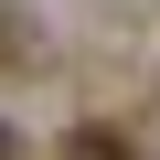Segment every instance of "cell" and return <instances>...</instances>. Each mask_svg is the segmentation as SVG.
Segmentation results:
<instances>
[{
  "mask_svg": "<svg viewBox=\"0 0 160 160\" xmlns=\"http://www.w3.org/2000/svg\"><path fill=\"white\" fill-rule=\"evenodd\" d=\"M0 160H22V139H11V128H0Z\"/></svg>",
  "mask_w": 160,
  "mask_h": 160,
  "instance_id": "cell-2",
  "label": "cell"
},
{
  "mask_svg": "<svg viewBox=\"0 0 160 160\" xmlns=\"http://www.w3.org/2000/svg\"><path fill=\"white\" fill-rule=\"evenodd\" d=\"M64 160H149V149H139V139H118V128H75V139H64Z\"/></svg>",
  "mask_w": 160,
  "mask_h": 160,
  "instance_id": "cell-1",
  "label": "cell"
}]
</instances>
